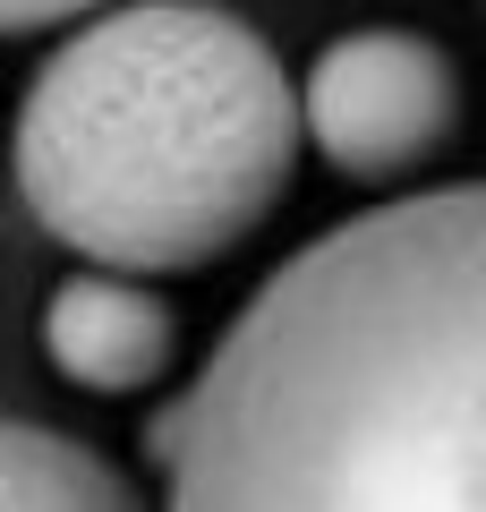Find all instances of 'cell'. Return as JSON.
<instances>
[{"label":"cell","instance_id":"cell-4","mask_svg":"<svg viewBox=\"0 0 486 512\" xmlns=\"http://www.w3.org/2000/svg\"><path fill=\"white\" fill-rule=\"evenodd\" d=\"M43 359L77 384V393H154L180 359V316L154 291V274H120V265H77L52 299H43Z\"/></svg>","mask_w":486,"mask_h":512},{"label":"cell","instance_id":"cell-1","mask_svg":"<svg viewBox=\"0 0 486 512\" xmlns=\"http://www.w3.org/2000/svg\"><path fill=\"white\" fill-rule=\"evenodd\" d=\"M188 512L486 504V197L427 188L307 239L145 419Z\"/></svg>","mask_w":486,"mask_h":512},{"label":"cell","instance_id":"cell-3","mask_svg":"<svg viewBox=\"0 0 486 512\" xmlns=\"http://www.w3.org/2000/svg\"><path fill=\"white\" fill-rule=\"evenodd\" d=\"M290 94H299V137H316V154L359 188L410 180L461 137V69L435 35L410 26L333 35Z\"/></svg>","mask_w":486,"mask_h":512},{"label":"cell","instance_id":"cell-6","mask_svg":"<svg viewBox=\"0 0 486 512\" xmlns=\"http://www.w3.org/2000/svg\"><path fill=\"white\" fill-rule=\"evenodd\" d=\"M103 0H0V35H43V26H77Z\"/></svg>","mask_w":486,"mask_h":512},{"label":"cell","instance_id":"cell-5","mask_svg":"<svg viewBox=\"0 0 486 512\" xmlns=\"http://www.w3.org/2000/svg\"><path fill=\"white\" fill-rule=\"evenodd\" d=\"M120 504H137V487L86 436H60L43 419H0V512H120Z\"/></svg>","mask_w":486,"mask_h":512},{"label":"cell","instance_id":"cell-2","mask_svg":"<svg viewBox=\"0 0 486 512\" xmlns=\"http://www.w3.org/2000/svg\"><path fill=\"white\" fill-rule=\"evenodd\" d=\"M18 197L86 265L197 274L299 171L282 52L214 0H103L18 103Z\"/></svg>","mask_w":486,"mask_h":512}]
</instances>
